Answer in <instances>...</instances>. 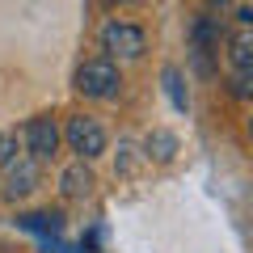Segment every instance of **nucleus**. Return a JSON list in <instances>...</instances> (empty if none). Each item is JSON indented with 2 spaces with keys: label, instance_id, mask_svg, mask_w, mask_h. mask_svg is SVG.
Segmentation results:
<instances>
[{
  "label": "nucleus",
  "instance_id": "1",
  "mask_svg": "<svg viewBox=\"0 0 253 253\" xmlns=\"http://www.w3.org/2000/svg\"><path fill=\"white\" fill-rule=\"evenodd\" d=\"M118 84H123V76H118L114 59H84L81 68H76V89L84 93V97H114Z\"/></svg>",
  "mask_w": 253,
  "mask_h": 253
},
{
  "label": "nucleus",
  "instance_id": "14",
  "mask_svg": "<svg viewBox=\"0 0 253 253\" xmlns=\"http://www.w3.org/2000/svg\"><path fill=\"white\" fill-rule=\"evenodd\" d=\"M207 4L211 9H224V4H232V0H207Z\"/></svg>",
  "mask_w": 253,
  "mask_h": 253
},
{
  "label": "nucleus",
  "instance_id": "10",
  "mask_svg": "<svg viewBox=\"0 0 253 253\" xmlns=\"http://www.w3.org/2000/svg\"><path fill=\"white\" fill-rule=\"evenodd\" d=\"M161 81H165V93H169L173 110H181V114H186V110H190V97H186V81H181V72H177V68H165Z\"/></svg>",
  "mask_w": 253,
  "mask_h": 253
},
{
  "label": "nucleus",
  "instance_id": "2",
  "mask_svg": "<svg viewBox=\"0 0 253 253\" xmlns=\"http://www.w3.org/2000/svg\"><path fill=\"white\" fill-rule=\"evenodd\" d=\"M101 46H106L110 59H139L148 51V34L139 26H131V21H110L101 30Z\"/></svg>",
  "mask_w": 253,
  "mask_h": 253
},
{
  "label": "nucleus",
  "instance_id": "7",
  "mask_svg": "<svg viewBox=\"0 0 253 253\" xmlns=\"http://www.w3.org/2000/svg\"><path fill=\"white\" fill-rule=\"evenodd\" d=\"M93 186H97V177H93V169H89L84 156H76V161L59 173V194L63 199H89Z\"/></svg>",
  "mask_w": 253,
  "mask_h": 253
},
{
  "label": "nucleus",
  "instance_id": "5",
  "mask_svg": "<svg viewBox=\"0 0 253 253\" xmlns=\"http://www.w3.org/2000/svg\"><path fill=\"white\" fill-rule=\"evenodd\" d=\"M68 148H72L76 156H84V161H93V156H101L106 152V131H101V123L97 118H84V114H76V118H68Z\"/></svg>",
  "mask_w": 253,
  "mask_h": 253
},
{
  "label": "nucleus",
  "instance_id": "15",
  "mask_svg": "<svg viewBox=\"0 0 253 253\" xmlns=\"http://www.w3.org/2000/svg\"><path fill=\"white\" fill-rule=\"evenodd\" d=\"M106 4H135V0H106Z\"/></svg>",
  "mask_w": 253,
  "mask_h": 253
},
{
  "label": "nucleus",
  "instance_id": "13",
  "mask_svg": "<svg viewBox=\"0 0 253 253\" xmlns=\"http://www.w3.org/2000/svg\"><path fill=\"white\" fill-rule=\"evenodd\" d=\"M236 17H241V26H253V4H249V9H241Z\"/></svg>",
  "mask_w": 253,
  "mask_h": 253
},
{
  "label": "nucleus",
  "instance_id": "9",
  "mask_svg": "<svg viewBox=\"0 0 253 253\" xmlns=\"http://www.w3.org/2000/svg\"><path fill=\"white\" fill-rule=\"evenodd\" d=\"M144 152L152 156V161H173V156H177V135H173V131H152V135L144 139Z\"/></svg>",
  "mask_w": 253,
  "mask_h": 253
},
{
  "label": "nucleus",
  "instance_id": "11",
  "mask_svg": "<svg viewBox=\"0 0 253 253\" xmlns=\"http://www.w3.org/2000/svg\"><path fill=\"white\" fill-rule=\"evenodd\" d=\"M228 93H232L236 101H249V97H253V68H232Z\"/></svg>",
  "mask_w": 253,
  "mask_h": 253
},
{
  "label": "nucleus",
  "instance_id": "6",
  "mask_svg": "<svg viewBox=\"0 0 253 253\" xmlns=\"http://www.w3.org/2000/svg\"><path fill=\"white\" fill-rule=\"evenodd\" d=\"M26 152L34 161H51L59 152V126H55V118H30L26 123Z\"/></svg>",
  "mask_w": 253,
  "mask_h": 253
},
{
  "label": "nucleus",
  "instance_id": "12",
  "mask_svg": "<svg viewBox=\"0 0 253 253\" xmlns=\"http://www.w3.org/2000/svg\"><path fill=\"white\" fill-rule=\"evenodd\" d=\"M13 156H17V144H13L9 135H0V169H4V165H9Z\"/></svg>",
  "mask_w": 253,
  "mask_h": 253
},
{
  "label": "nucleus",
  "instance_id": "16",
  "mask_svg": "<svg viewBox=\"0 0 253 253\" xmlns=\"http://www.w3.org/2000/svg\"><path fill=\"white\" fill-rule=\"evenodd\" d=\"M249 135H253V118H249Z\"/></svg>",
  "mask_w": 253,
  "mask_h": 253
},
{
  "label": "nucleus",
  "instance_id": "4",
  "mask_svg": "<svg viewBox=\"0 0 253 253\" xmlns=\"http://www.w3.org/2000/svg\"><path fill=\"white\" fill-rule=\"evenodd\" d=\"M219 17H211V13H203V17H194V26H190V51H194V68H199L203 76H211V55L219 51Z\"/></svg>",
  "mask_w": 253,
  "mask_h": 253
},
{
  "label": "nucleus",
  "instance_id": "8",
  "mask_svg": "<svg viewBox=\"0 0 253 253\" xmlns=\"http://www.w3.org/2000/svg\"><path fill=\"white\" fill-rule=\"evenodd\" d=\"M228 63L232 68H253V26H241L228 34Z\"/></svg>",
  "mask_w": 253,
  "mask_h": 253
},
{
  "label": "nucleus",
  "instance_id": "3",
  "mask_svg": "<svg viewBox=\"0 0 253 253\" xmlns=\"http://www.w3.org/2000/svg\"><path fill=\"white\" fill-rule=\"evenodd\" d=\"M42 161H34V156H13L9 165H4V199L9 203H21L30 199L38 186H42V169H38Z\"/></svg>",
  "mask_w": 253,
  "mask_h": 253
}]
</instances>
